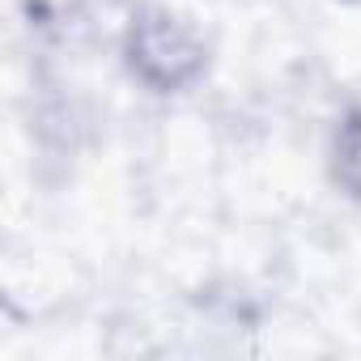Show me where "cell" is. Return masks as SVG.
Returning a JSON list of instances; mask_svg holds the SVG:
<instances>
[{
	"instance_id": "obj_2",
	"label": "cell",
	"mask_w": 361,
	"mask_h": 361,
	"mask_svg": "<svg viewBox=\"0 0 361 361\" xmlns=\"http://www.w3.org/2000/svg\"><path fill=\"white\" fill-rule=\"evenodd\" d=\"M327 170H331V183L353 204H361V106H344L340 119L331 123Z\"/></svg>"
},
{
	"instance_id": "obj_3",
	"label": "cell",
	"mask_w": 361,
	"mask_h": 361,
	"mask_svg": "<svg viewBox=\"0 0 361 361\" xmlns=\"http://www.w3.org/2000/svg\"><path fill=\"white\" fill-rule=\"evenodd\" d=\"M336 5H344V9H361V0H336Z\"/></svg>"
},
{
	"instance_id": "obj_1",
	"label": "cell",
	"mask_w": 361,
	"mask_h": 361,
	"mask_svg": "<svg viewBox=\"0 0 361 361\" xmlns=\"http://www.w3.org/2000/svg\"><path fill=\"white\" fill-rule=\"evenodd\" d=\"M115 51L123 73L153 98H183L213 73V39L204 26L161 0H140L123 13Z\"/></svg>"
}]
</instances>
